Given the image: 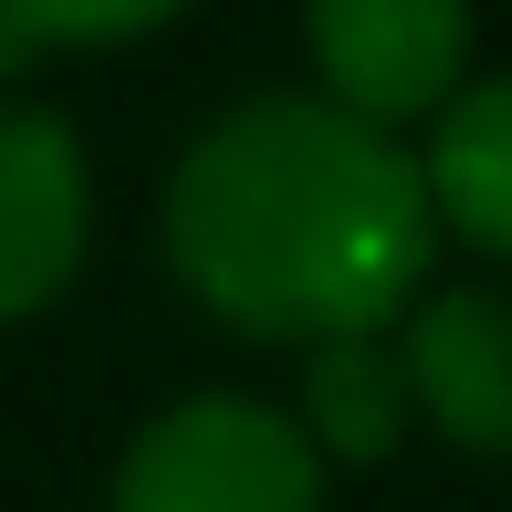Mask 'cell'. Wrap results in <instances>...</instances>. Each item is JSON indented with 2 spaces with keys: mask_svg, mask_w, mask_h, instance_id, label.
Masks as SVG:
<instances>
[{
  "mask_svg": "<svg viewBox=\"0 0 512 512\" xmlns=\"http://www.w3.org/2000/svg\"><path fill=\"white\" fill-rule=\"evenodd\" d=\"M314 95L356 126H429L471 84V0H304Z\"/></svg>",
  "mask_w": 512,
  "mask_h": 512,
  "instance_id": "3957f363",
  "label": "cell"
},
{
  "mask_svg": "<svg viewBox=\"0 0 512 512\" xmlns=\"http://www.w3.org/2000/svg\"><path fill=\"white\" fill-rule=\"evenodd\" d=\"M418 189H429V220L450 230L460 251L512 262V74H471L429 115Z\"/></svg>",
  "mask_w": 512,
  "mask_h": 512,
  "instance_id": "8992f818",
  "label": "cell"
},
{
  "mask_svg": "<svg viewBox=\"0 0 512 512\" xmlns=\"http://www.w3.org/2000/svg\"><path fill=\"white\" fill-rule=\"evenodd\" d=\"M105 512H324V460L272 398L199 387L126 439Z\"/></svg>",
  "mask_w": 512,
  "mask_h": 512,
  "instance_id": "7a4b0ae2",
  "label": "cell"
},
{
  "mask_svg": "<svg viewBox=\"0 0 512 512\" xmlns=\"http://www.w3.org/2000/svg\"><path fill=\"white\" fill-rule=\"evenodd\" d=\"M293 429L324 471H377L387 450L418 429L408 408V366L387 335H335V345H304V387H293Z\"/></svg>",
  "mask_w": 512,
  "mask_h": 512,
  "instance_id": "52a82bcc",
  "label": "cell"
},
{
  "mask_svg": "<svg viewBox=\"0 0 512 512\" xmlns=\"http://www.w3.org/2000/svg\"><path fill=\"white\" fill-rule=\"evenodd\" d=\"M189 0H0V21L21 32V53H95V42H136L157 21H178Z\"/></svg>",
  "mask_w": 512,
  "mask_h": 512,
  "instance_id": "ba28073f",
  "label": "cell"
},
{
  "mask_svg": "<svg viewBox=\"0 0 512 512\" xmlns=\"http://www.w3.org/2000/svg\"><path fill=\"white\" fill-rule=\"evenodd\" d=\"M178 293L241 345L387 335L439 272L418 147L324 95H241L178 147L157 199Z\"/></svg>",
  "mask_w": 512,
  "mask_h": 512,
  "instance_id": "6da1fadb",
  "label": "cell"
},
{
  "mask_svg": "<svg viewBox=\"0 0 512 512\" xmlns=\"http://www.w3.org/2000/svg\"><path fill=\"white\" fill-rule=\"evenodd\" d=\"M95 241V168L63 105L0 95V335L53 314Z\"/></svg>",
  "mask_w": 512,
  "mask_h": 512,
  "instance_id": "277c9868",
  "label": "cell"
},
{
  "mask_svg": "<svg viewBox=\"0 0 512 512\" xmlns=\"http://www.w3.org/2000/svg\"><path fill=\"white\" fill-rule=\"evenodd\" d=\"M418 429L460 460H512V283H429L387 324Z\"/></svg>",
  "mask_w": 512,
  "mask_h": 512,
  "instance_id": "5b68a950",
  "label": "cell"
},
{
  "mask_svg": "<svg viewBox=\"0 0 512 512\" xmlns=\"http://www.w3.org/2000/svg\"><path fill=\"white\" fill-rule=\"evenodd\" d=\"M21 74H32V53H21V32H11V21H0V95H11Z\"/></svg>",
  "mask_w": 512,
  "mask_h": 512,
  "instance_id": "9c48e42d",
  "label": "cell"
}]
</instances>
